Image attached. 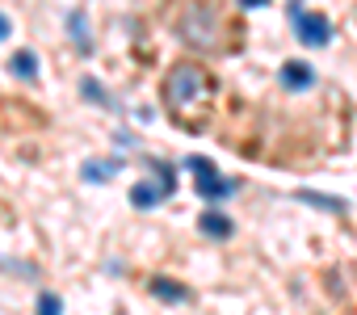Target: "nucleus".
<instances>
[{
  "label": "nucleus",
  "mask_w": 357,
  "mask_h": 315,
  "mask_svg": "<svg viewBox=\"0 0 357 315\" xmlns=\"http://www.w3.org/2000/svg\"><path fill=\"white\" fill-rule=\"evenodd\" d=\"M240 5H244V9H265L269 0H240Z\"/></svg>",
  "instance_id": "18"
},
{
  "label": "nucleus",
  "mask_w": 357,
  "mask_h": 315,
  "mask_svg": "<svg viewBox=\"0 0 357 315\" xmlns=\"http://www.w3.org/2000/svg\"><path fill=\"white\" fill-rule=\"evenodd\" d=\"M294 198L307 202V206H319V210H328V215H344V210H349L344 198H328V194H315V190H298Z\"/></svg>",
  "instance_id": "6"
},
{
  "label": "nucleus",
  "mask_w": 357,
  "mask_h": 315,
  "mask_svg": "<svg viewBox=\"0 0 357 315\" xmlns=\"http://www.w3.org/2000/svg\"><path fill=\"white\" fill-rule=\"evenodd\" d=\"M282 84L294 89V93H303V89L315 84V72H311L307 63H294V59H290V63H282Z\"/></svg>",
  "instance_id": "5"
},
{
  "label": "nucleus",
  "mask_w": 357,
  "mask_h": 315,
  "mask_svg": "<svg viewBox=\"0 0 357 315\" xmlns=\"http://www.w3.org/2000/svg\"><path fill=\"white\" fill-rule=\"evenodd\" d=\"M80 89H84V97H93V101H105V93H101V89H97V84H93V80H84V84H80Z\"/></svg>",
  "instance_id": "16"
},
{
  "label": "nucleus",
  "mask_w": 357,
  "mask_h": 315,
  "mask_svg": "<svg viewBox=\"0 0 357 315\" xmlns=\"http://www.w3.org/2000/svg\"><path fill=\"white\" fill-rule=\"evenodd\" d=\"M68 26H72V34H76V47H80V51H89L93 43H89V34H84V13H72V22H68Z\"/></svg>",
  "instance_id": "11"
},
{
  "label": "nucleus",
  "mask_w": 357,
  "mask_h": 315,
  "mask_svg": "<svg viewBox=\"0 0 357 315\" xmlns=\"http://www.w3.org/2000/svg\"><path fill=\"white\" fill-rule=\"evenodd\" d=\"M9 34H13V22H9V17H5V13H0V43H5V38H9Z\"/></svg>",
  "instance_id": "17"
},
{
  "label": "nucleus",
  "mask_w": 357,
  "mask_h": 315,
  "mask_svg": "<svg viewBox=\"0 0 357 315\" xmlns=\"http://www.w3.org/2000/svg\"><path fill=\"white\" fill-rule=\"evenodd\" d=\"M160 198H164V194H160V185H151V181H139V185L130 190V202H135L139 210H151Z\"/></svg>",
  "instance_id": "9"
},
{
  "label": "nucleus",
  "mask_w": 357,
  "mask_h": 315,
  "mask_svg": "<svg viewBox=\"0 0 357 315\" xmlns=\"http://www.w3.org/2000/svg\"><path fill=\"white\" fill-rule=\"evenodd\" d=\"M155 185H160V194H164V198H172V190H176V181H172V169H160Z\"/></svg>",
  "instance_id": "13"
},
{
  "label": "nucleus",
  "mask_w": 357,
  "mask_h": 315,
  "mask_svg": "<svg viewBox=\"0 0 357 315\" xmlns=\"http://www.w3.org/2000/svg\"><path fill=\"white\" fill-rule=\"evenodd\" d=\"M231 190H236V181L219 177V169H211V173H198V194H202L206 202H219V198H227Z\"/></svg>",
  "instance_id": "4"
},
{
  "label": "nucleus",
  "mask_w": 357,
  "mask_h": 315,
  "mask_svg": "<svg viewBox=\"0 0 357 315\" xmlns=\"http://www.w3.org/2000/svg\"><path fill=\"white\" fill-rule=\"evenodd\" d=\"M198 227H202V236H215V240H227V236H231V219L219 215V210H206V215L198 219Z\"/></svg>",
  "instance_id": "7"
},
{
  "label": "nucleus",
  "mask_w": 357,
  "mask_h": 315,
  "mask_svg": "<svg viewBox=\"0 0 357 315\" xmlns=\"http://www.w3.org/2000/svg\"><path fill=\"white\" fill-rule=\"evenodd\" d=\"M290 26H294L298 43H307V47H328L332 43V26H328L324 13H307L303 5H290Z\"/></svg>",
  "instance_id": "3"
},
{
  "label": "nucleus",
  "mask_w": 357,
  "mask_h": 315,
  "mask_svg": "<svg viewBox=\"0 0 357 315\" xmlns=\"http://www.w3.org/2000/svg\"><path fill=\"white\" fill-rule=\"evenodd\" d=\"M185 164H190V173H211V169H215V164L206 160V155H190Z\"/></svg>",
  "instance_id": "15"
},
{
  "label": "nucleus",
  "mask_w": 357,
  "mask_h": 315,
  "mask_svg": "<svg viewBox=\"0 0 357 315\" xmlns=\"http://www.w3.org/2000/svg\"><path fill=\"white\" fill-rule=\"evenodd\" d=\"M9 68H13L22 80H38V55H34V51H17Z\"/></svg>",
  "instance_id": "10"
},
{
  "label": "nucleus",
  "mask_w": 357,
  "mask_h": 315,
  "mask_svg": "<svg viewBox=\"0 0 357 315\" xmlns=\"http://www.w3.org/2000/svg\"><path fill=\"white\" fill-rule=\"evenodd\" d=\"M151 294L164 298V302H190V290L176 286V282H168V277H155V282H151Z\"/></svg>",
  "instance_id": "8"
},
{
  "label": "nucleus",
  "mask_w": 357,
  "mask_h": 315,
  "mask_svg": "<svg viewBox=\"0 0 357 315\" xmlns=\"http://www.w3.org/2000/svg\"><path fill=\"white\" fill-rule=\"evenodd\" d=\"M114 164H84V181H109Z\"/></svg>",
  "instance_id": "12"
},
{
  "label": "nucleus",
  "mask_w": 357,
  "mask_h": 315,
  "mask_svg": "<svg viewBox=\"0 0 357 315\" xmlns=\"http://www.w3.org/2000/svg\"><path fill=\"white\" fill-rule=\"evenodd\" d=\"M176 34L198 51H219L223 47V17L211 0H194V5L181 9V17H176Z\"/></svg>",
  "instance_id": "2"
},
{
  "label": "nucleus",
  "mask_w": 357,
  "mask_h": 315,
  "mask_svg": "<svg viewBox=\"0 0 357 315\" xmlns=\"http://www.w3.org/2000/svg\"><path fill=\"white\" fill-rule=\"evenodd\" d=\"M164 101L172 109V118L181 126H202L211 101H215V80L206 68L198 63H176L164 80Z\"/></svg>",
  "instance_id": "1"
},
{
  "label": "nucleus",
  "mask_w": 357,
  "mask_h": 315,
  "mask_svg": "<svg viewBox=\"0 0 357 315\" xmlns=\"http://www.w3.org/2000/svg\"><path fill=\"white\" fill-rule=\"evenodd\" d=\"M38 311H47V315H55V311H63V302H59L55 294H43V298H38Z\"/></svg>",
  "instance_id": "14"
}]
</instances>
